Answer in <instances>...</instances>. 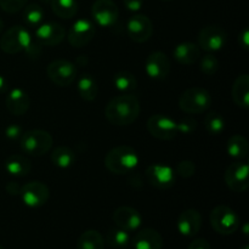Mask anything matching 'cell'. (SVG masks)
<instances>
[{"instance_id":"6da1fadb","label":"cell","mask_w":249,"mask_h":249,"mask_svg":"<svg viewBox=\"0 0 249 249\" xmlns=\"http://www.w3.org/2000/svg\"><path fill=\"white\" fill-rule=\"evenodd\" d=\"M140 114V102L133 94H122L113 97L105 107V117L116 126L130 125Z\"/></svg>"},{"instance_id":"7a4b0ae2","label":"cell","mask_w":249,"mask_h":249,"mask_svg":"<svg viewBox=\"0 0 249 249\" xmlns=\"http://www.w3.org/2000/svg\"><path fill=\"white\" fill-rule=\"evenodd\" d=\"M139 155L133 147L126 145L117 146L105 156V165L117 175L129 174L139 165Z\"/></svg>"},{"instance_id":"3957f363","label":"cell","mask_w":249,"mask_h":249,"mask_svg":"<svg viewBox=\"0 0 249 249\" xmlns=\"http://www.w3.org/2000/svg\"><path fill=\"white\" fill-rule=\"evenodd\" d=\"M53 139L50 133L40 129H33L22 134L19 145L24 153L34 157H40L51 150Z\"/></svg>"},{"instance_id":"277c9868","label":"cell","mask_w":249,"mask_h":249,"mask_svg":"<svg viewBox=\"0 0 249 249\" xmlns=\"http://www.w3.org/2000/svg\"><path fill=\"white\" fill-rule=\"evenodd\" d=\"M212 105V96L201 87H192L185 90L179 99V107L187 114H199L206 112Z\"/></svg>"},{"instance_id":"5b68a950","label":"cell","mask_w":249,"mask_h":249,"mask_svg":"<svg viewBox=\"0 0 249 249\" xmlns=\"http://www.w3.org/2000/svg\"><path fill=\"white\" fill-rule=\"evenodd\" d=\"M209 220L214 231L224 236L235 233L241 225L240 216L228 206H218L212 209Z\"/></svg>"},{"instance_id":"8992f818","label":"cell","mask_w":249,"mask_h":249,"mask_svg":"<svg viewBox=\"0 0 249 249\" xmlns=\"http://www.w3.org/2000/svg\"><path fill=\"white\" fill-rule=\"evenodd\" d=\"M31 40V34L24 27L12 26L2 34L0 39V48L4 53L15 55L26 50Z\"/></svg>"},{"instance_id":"52a82bcc","label":"cell","mask_w":249,"mask_h":249,"mask_svg":"<svg viewBox=\"0 0 249 249\" xmlns=\"http://www.w3.org/2000/svg\"><path fill=\"white\" fill-rule=\"evenodd\" d=\"M46 74L58 87H68L77 79V68L67 60H55L48 65Z\"/></svg>"},{"instance_id":"ba28073f","label":"cell","mask_w":249,"mask_h":249,"mask_svg":"<svg viewBox=\"0 0 249 249\" xmlns=\"http://www.w3.org/2000/svg\"><path fill=\"white\" fill-rule=\"evenodd\" d=\"M147 130L153 138L168 141L179 134L177 122L165 114H153L147 119Z\"/></svg>"},{"instance_id":"9c48e42d","label":"cell","mask_w":249,"mask_h":249,"mask_svg":"<svg viewBox=\"0 0 249 249\" xmlns=\"http://www.w3.org/2000/svg\"><path fill=\"white\" fill-rule=\"evenodd\" d=\"M226 43V32L216 24H209L203 27L198 33V43L201 50L213 53L223 49Z\"/></svg>"},{"instance_id":"30bf717a","label":"cell","mask_w":249,"mask_h":249,"mask_svg":"<svg viewBox=\"0 0 249 249\" xmlns=\"http://www.w3.org/2000/svg\"><path fill=\"white\" fill-rule=\"evenodd\" d=\"M91 16L97 26L108 28L118 21L119 9L112 0H96L91 6Z\"/></svg>"},{"instance_id":"8fae6325","label":"cell","mask_w":249,"mask_h":249,"mask_svg":"<svg viewBox=\"0 0 249 249\" xmlns=\"http://www.w3.org/2000/svg\"><path fill=\"white\" fill-rule=\"evenodd\" d=\"M21 197L23 203L29 208H39L46 204L50 197V191L45 184L40 181H31L23 185L21 189Z\"/></svg>"},{"instance_id":"7c38bea8","label":"cell","mask_w":249,"mask_h":249,"mask_svg":"<svg viewBox=\"0 0 249 249\" xmlns=\"http://www.w3.org/2000/svg\"><path fill=\"white\" fill-rule=\"evenodd\" d=\"M226 185L235 192H243L249 186V168L247 163L238 162L229 165L224 175Z\"/></svg>"},{"instance_id":"4fadbf2b","label":"cell","mask_w":249,"mask_h":249,"mask_svg":"<svg viewBox=\"0 0 249 249\" xmlns=\"http://www.w3.org/2000/svg\"><path fill=\"white\" fill-rule=\"evenodd\" d=\"M146 179L158 190H168L174 186L175 172L167 164H151L146 169Z\"/></svg>"},{"instance_id":"5bb4252c","label":"cell","mask_w":249,"mask_h":249,"mask_svg":"<svg viewBox=\"0 0 249 249\" xmlns=\"http://www.w3.org/2000/svg\"><path fill=\"white\" fill-rule=\"evenodd\" d=\"M95 36V26L91 21L87 18H79L72 24L68 32V43L73 48H84L92 40Z\"/></svg>"},{"instance_id":"9a60e30c","label":"cell","mask_w":249,"mask_h":249,"mask_svg":"<svg viewBox=\"0 0 249 249\" xmlns=\"http://www.w3.org/2000/svg\"><path fill=\"white\" fill-rule=\"evenodd\" d=\"M126 31L133 41L146 43L153 34V23L146 15H134L126 23Z\"/></svg>"},{"instance_id":"2e32d148","label":"cell","mask_w":249,"mask_h":249,"mask_svg":"<svg viewBox=\"0 0 249 249\" xmlns=\"http://www.w3.org/2000/svg\"><path fill=\"white\" fill-rule=\"evenodd\" d=\"M145 71L152 79L163 80L169 75L170 61L169 57L162 51H153L148 55L145 63Z\"/></svg>"},{"instance_id":"e0dca14e","label":"cell","mask_w":249,"mask_h":249,"mask_svg":"<svg viewBox=\"0 0 249 249\" xmlns=\"http://www.w3.org/2000/svg\"><path fill=\"white\" fill-rule=\"evenodd\" d=\"M66 36V31L62 24L57 22L40 23L36 28V39L41 45H58Z\"/></svg>"},{"instance_id":"ac0fdd59","label":"cell","mask_w":249,"mask_h":249,"mask_svg":"<svg viewBox=\"0 0 249 249\" xmlns=\"http://www.w3.org/2000/svg\"><path fill=\"white\" fill-rule=\"evenodd\" d=\"M113 221L117 228L130 232L140 229L142 225V216L135 208L123 206L113 212Z\"/></svg>"},{"instance_id":"d6986e66","label":"cell","mask_w":249,"mask_h":249,"mask_svg":"<svg viewBox=\"0 0 249 249\" xmlns=\"http://www.w3.org/2000/svg\"><path fill=\"white\" fill-rule=\"evenodd\" d=\"M178 230L185 237H194L202 228V215L197 209L190 208L182 212L178 218Z\"/></svg>"},{"instance_id":"ffe728a7","label":"cell","mask_w":249,"mask_h":249,"mask_svg":"<svg viewBox=\"0 0 249 249\" xmlns=\"http://www.w3.org/2000/svg\"><path fill=\"white\" fill-rule=\"evenodd\" d=\"M5 104H6V109L10 113L19 117L28 112L31 100H29L28 94L23 89L16 88V89H12L7 94Z\"/></svg>"},{"instance_id":"44dd1931","label":"cell","mask_w":249,"mask_h":249,"mask_svg":"<svg viewBox=\"0 0 249 249\" xmlns=\"http://www.w3.org/2000/svg\"><path fill=\"white\" fill-rule=\"evenodd\" d=\"M133 247L134 249H162L163 237L155 229H142L134 236Z\"/></svg>"},{"instance_id":"7402d4cb","label":"cell","mask_w":249,"mask_h":249,"mask_svg":"<svg viewBox=\"0 0 249 249\" xmlns=\"http://www.w3.org/2000/svg\"><path fill=\"white\" fill-rule=\"evenodd\" d=\"M173 56L178 63L185 66L194 65L201 58V49L196 43L185 41V43H180L175 46L173 50Z\"/></svg>"},{"instance_id":"603a6c76","label":"cell","mask_w":249,"mask_h":249,"mask_svg":"<svg viewBox=\"0 0 249 249\" xmlns=\"http://www.w3.org/2000/svg\"><path fill=\"white\" fill-rule=\"evenodd\" d=\"M233 102L241 108L249 107V75L247 73L238 75L232 85Z\"/></svg>"},{"instance_id":"cb8c5ba5","label":"cell","mask_w":249,"mask_h":249,"mask_svg":"<svg viewBox=\"0 0 249 249\" xmlns=\"http://www.w3.org/2000/svg\"><path fill=\"white\" fill-rule=\"evenodd\" d=\"M5 169L14 177H26L31 173L32 163L22 155H11L5 160Z\"/></svg>"},{"instance_id":"d4e9b609","label":"cell","mask_w":249,"mask_h":249,"mask_svg":"<svg viewBox=\"0 0 249 249\" xmlns=\"http://www.w3.org/2000/svg\"><path fill=\"white\" fill-rule=\"evenodd\" d=\"M78 94L84 101H94L99 94V87L94 78L90 74H83L77 84Z\"/></svg>"},{"instance_id":"484cf974","label":"cell","mask_w":249,"mask_h":249,"mask_svg":"<svg viewBox=\"0 0 249 249\" xmlns=\"http://www.w3.org/2000/svg\"><path fill=\"white\" fill-rule=\"evenodd\" d=\"M226 151H228L229 156L235 158V160H245L249 152V145L247 139L242 135H232L228 140Z\"/></svg>"},{"instance_id":"4316f807","label":"cell","mask_w":249,"mask_h":249,"mask_svg":"<svg viewBox=\"0 0 249 249\" xmlns=\"http://www.w3.org/2000/svg\"><path fill=\"white\" fill-rule=\"evenodd\" d=\"M77 249H105V241L96 230H87L79 236Z\"/></svg>"},{"instance_id":"83f0119b","label":"cell","mask_w":249,"mask_h":249,"mask_svg":"<svg viewBox=\"0 0 249 249\" xmlns=\"http://www.w3.org/2000/svg\"><path fill=\"white\" fill-rule=\"evenodd\" d=\"M56 16L63 19H71L77 15V0H51L49 4Z\"/></svg>"},{"instance_id":"f1b7e54d","label":"cell","mask_w":249,"mask_h":249,"mask_svg":"<svg viewBox=\"0 0 249 249\" xmlns=\"http://www.w3.org/2000/svg\"><path fill=\"white\" fill-rule=\"evenodd\" d=\"M113 85L118 91L123 94H131L138 88V80L133 73L128 71H122L114 74Z\"/></svg>"},{"instance_id":"f546056e","label":"cell","mask_w":249,"mask_h":249,"mask_svg":"<svg viewBox=\"0 0 249 249\" xmlns=\"http://www.w3.org/2000/svg\"><path fill=\"white\" fill-rule=\"evenodd\" d=\"M51 162L61 169H67L74 164L75 155L70 147L60 146V147H56L51 153Z\"/></svg>"},{"instance_id":"4dcf8cb0","label":"cell","mask_w":249,"mask_h":249,"mask_svg":"<svg viewBox=\"0 0 249 249\" xmlns=\"http://www.w3.org/2000/svg\"><path fill=\"white\" fill-rule=\"evenodd\" d=\"M106 240L111 247L116 249H128L130 246L131 238L128 231L122 229H109L106 235Z\"/></svg>"},{"instance_id":"1f68e13d","label":"cell","mask_w":249,"mask_h":249,"mask_svg":"<svg viewBox=\"0 0 249 249\" xmlns=\"http://www.w3.org/2000/svg\"><path fill=\"white\" fill-rule=\"evenodd\" d=\"M23 19L28 26L38 27L44 19V10L38 4H29L23 7Z\"/></svg>"},{"instance_id":"d6a6232c","label":"cell","mask_w":249,"mask_h":249,"mask_svg":"<svg viewBox=\"0 0 249 249\" xmlns=\"http://www.w3.org/2000/svg\"><path fill=\"white\" fill-rule=\"evenodd\" d=\"M204 128L211 135H219L225 129L224 118L216 112H209L204 118Z\"/></svg>"},{"instance_id":"836d02e7","label":"cell","mask_w":249,"mask_h":249,"mask_svg":"<svg viewBox=\"0 0 249 249\" xmlns=\"http://www.w3.org/2000/svg\"><path fill=\"white\" fill-rule=\"evenodd\" d=\"M201 68L202 73L206 75H214L219 70V61L213 53H206L201 58Z\"/></svg>"},{"instance_id":"e575fe53","label":"cell","mask_w":249,"mask_h":249,"mask_svg":"<svg viewBox=\"0 0 249 249\" xmlns=\"http://www.w3.org/2000/svg\"><path fill=\"white\" fill-rule=\"evenodd\" d=\"M27 4V0H0V7L7 14H16L21 11Z\"/></svg>"},{"instance_id":"d590c367","label":"cell","mask_w":249,"mask_h":249,"mask_svg":"<svg viewBox=\"0 0 249 249\" xmlns=\"http://www.w3.org/2000/svg\"><path fill=\"white\" fill-rule=\"evenodd\" d=\"M195 173H196V165L192 160H182L178 164L177 174L179 177L184 178V179H189V178L194 177Z\"/></svg>"},{"instance_id":"8d00e7d4","label":"cell","mask_w":249,"mask_h":249,"mask_svg":"<svg viewBox=\"0 0 249 249\" xmlns=\"http://www.w3.org/2000/svg\"><path fill=\"white\" fill-rule=\"evenodd\" d=\"M178 124V131L181 134H192L197 128V122L194 118H184Z\"/></svg>"},{"instance_id":"74e56055","label":"cell","mask_w":249,"mask_h":249,"mask_svg":"<svg viewBox=\"0 0 249 249\" xmlns=\"http://www.w3.org/2000/svg\"><path fill=\"white\" fill-rule=\"evenodd\" d=\"M22 129L19 128L16 124H11V125L7 126L5 129V136H6L9 140H17V139H21L22 136Z\"/></svg>"},{"instance_id":"f35d334b","label":"cell","mask_w":249,"mask_h":249,"mask_svg":"<svg viewBox=\"0 0 249 249\" xmlns=\"http://www.w3.org/2000/svg\"><path fill=\"white\" fill-rule=\"evenodd\" d=\"M41 44L39 43L38 40H33V39H32L31 40V43H29V45L27 46L26 48V53H28V56H31V57H34V58H36L38 57L39 55H40V51H41Z\"/></svg>"},{"instance_id":"ab89813d","label":"cell","mask_w":249,"mask_h":249,"mask_svg":"<svg viewBox=\"0 0 249 249\" xmlns=\"http://www.w3.org/2000/svg\"><path fill=\"white\" fill-rule=\"evenodd\" d=\"M187 249H212L211 243L204 238H196L189 245Z\"/></svg>"},{"instance_id":"60d3db41","label":"cell","mask_w":249,"mask_h":249,"mask_svg":"<svg viewBox=\"0 0 249 249\" xmlns=\"http://www.w3.org/2000/svg\"><path fill=\"white\" fill-rule=\"evenodd\" d=\"M123 4L126 7V10L136 12L139 10H141V7H142L143 0H123Z\"/></svg>"},{"instance_id":"b9f144b4","label":"cell","mask_w":249,"mask_h":249,"mask_svg":"<svg viewBox=\"0 0 249 249\" xmlns=\"http://www.w3.org/2000/svg\"><path fill=\"white\" fill-rule=\"evenodd\" d=\"M238 44L242 49L248 50L249 49V31L247 28L242 29L238 34Z\"/></svg>"},{"instance_id":"7bdbcfd3","label":"cell","mask_w":249,"mask_h":249,"mask_svg":"<svg viewBox=\"0 0 249 249\" xmlns=\"http://www.w3.org/2000/svg\"><path fill=\"white\" fill-rule=\"evenodd\" d=\"M21 189L22 186H19V185L15 181H10L9 184L6 185V191L9 192L10 195H12V196H16V195L21 194Z\"/></svg>"},{"instance_id":"ee69618b","label":"cell","mask_w":249,"mask_h":249,"mask_svg":"<svg viewBox=\"0 0 249 249\" xmlns=\"http://www.w3.org/2000/svg\"><path fill=\"white\" fill-rule=\"evenodd\" d=\"M7 88H9V85H7L6 78L2 77V75H0V94H4V92H6Z\"/></svg>"},{"instance_id":"f6af8a7d","label":"cell","mask_w":249,"mask_h":249,"mask_svg":"<svg viewBox=\"0 0 249 249\" xmlns=\"http://www.w3.org/2000/svg\"><path fill=\"white\" fill-rule=\"evenodd\" d=\"M247 228H248V225H247V224H245V226H243V231H245V235L246 236H247Z\"/></svg>"},{"instance_id":"bcb514c9","label":"cell","mask_w":249,"mask_h":249,"mask_svg":"<svg viewBox=\"0 0 249 249\" xmlns=\"http://www.w3.org/2000/svg\"><path fill=\"white\" fill-rule=\"evenodd\" d=\"M2 28H4V23H2L1 18H0V33H1V32H2Z\"/></svg>"},{"instance_id":"7dc6e473","label":"cell","mask_w":249,"mask_h":249,"mask_svg":"<svg viewBox=\"0 0 249 249\" xmlns=\"http://www.w3.org/2000/svg\"><path fill=\"white\" fill-rule=\"evenodd\" d=\"M240 249H249V247H248V245H245V246H242Z\"/></svg>"},{"instance_id":"c3c4849f","label":"cell","mask_w":249,"mask_h":249,"mask_svg":"<svg viewBox=\"0 0 249 249\" xmlns=\"http://www.w3.org/2000/svg\"><path fill=\"white\" fill-rule=\"evenodd\" d=\"M41 1H44V2H48V4H50V1H51V0H41Z\"/></svg>"},{"instance_id":"681fc988","label":"cell","mask_w":249,"mask_h":249,"mask_svg":"<svg viewBox=\"0 0 249 249\" xmlns=\"http://www.w3.org/2000/svg\"><path fill=\"white\" fill-rule=\"evenodd\" d=\"M163 1H170V0H163Z\"/></svg>"},{"instance_id":"f907efd6","label":"cell","mask_w":249,"mask_h":249,"mask_svg":"<svg viewBox=\"0 0 249 249\" xmlns=\"http://www.w3.org/2000/svg\"><path fill=\"white\" fill-rule=\"evenodd\" d=\"M0 249H4V248H2V247H1V246H0Z\"/></svg>"}]
</instances>
